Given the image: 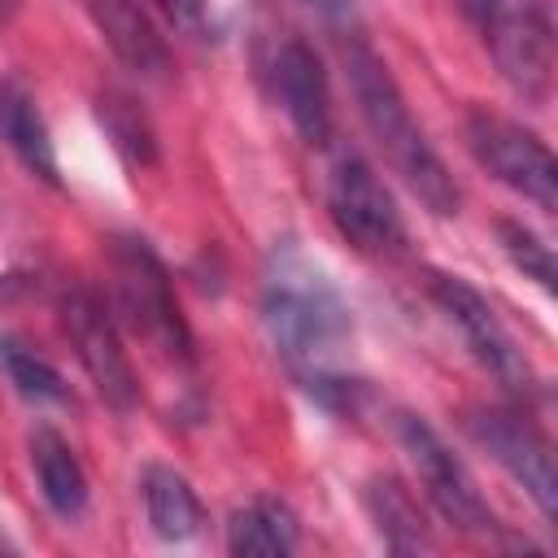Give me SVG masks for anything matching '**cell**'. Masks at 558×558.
<instances>
[{
  "label": "cell",
  "mask_w": 558,
  "mask_h": 558,
  "mask_svg": "<svg viewBox=\"0 0 558 558\" xmlns=\"http://www.w3.org/2000/svg\"><path fill=\"white\" fill-rule=\"evenodd\" d=\"M362 506L375 523V532L384 536V545L392 554H418L432 549V527L414 501V493L397 480V475H371L362 488Z\"/></svg>",
  "instance_id": "13"
},
{
  "label": "cell",
  "mask_w": 558,
  "mask_h": 558,
  "mask_svg": "<svg viewBox=\"0 0 558 558\" xmlns=\"http://www.w3.org/2000/svg\"><path fill=\"white\" fill-rule=\"evenodd\" d=\"M270 83H275V100L288 113L292 131L305 144H327L331 140V92H327V70L318 52L305 39H283L270 61Z\"/></svg>",
  "instance_id": "11"
},
{
  "label": "cell",
  "mask_w": 558,
  "mask_h": 558,
  "mask_svg": "<svg viewBox=\"0 0 558 558\" xmlns=\"http://www.w3.org/2000/svg\"><path fill=\"white\" fill-rule=\"evenodd\" d=\"M109 283H113V310L118 318L148 340L157 353H166L179 366L196 362V340L192 327L179 310L174 296V279L161 266V257L148 248V240L140 235H113L109 240Z\"/></svg>",
  "instance_id": "3"
},
{
  "label": "cell",
  "mask_w": 558,
  "mask_h": 558,
  "mask_svg": "<svg viewBox=\"0 0 558 558\" xmlns=\"http://www.w3.org/2000/svg\"><path fill=\"white\" fill-rule=\"evenodd\" d=\"M497 74L527 105H545L554 92V22L541 0H462Z\"/></svg>",
  "instance_id": "4"
},
{
  "label": "cell",
  "mask_w": 558,
  "mask_h": 558,
  "mask_svg": "<svg viewBox=\"0 0 558 558\" xmlns=\"http://www.w3.org/2000/svg\"><path fill=\"white\" fill-rule=\"evenodd\" d=\"M392 427H397V440H401V449H405L427 501L440 510V519L453 532H466V536H480V541L501 536V523H497L488 497L480 493V484L466 471V462L445 445V436L418 414H397Z\"/></svg>",
  "instance_id": "5"
},
{
  "label": "cell",
  "mask_w": 558,
  "mask_h": 558,
  "mask_svg": "<svg viewBox=\"0 0 558 558\" xmlns=\"http://www.w3.org/2000/svg\"><path fill=\"white\" fill-rule=\"evenodd\" d=\"M462 427L532 497V506L541 510V519H554L558 480H554V445H549V436L523 410H506V405L466 410Z\"/></svg>",
  "instance_id": "9"
},
{
  "label": "cell",
  "mask_w": 558,
  "mask_h": 558,
  "mask_svg": "<svg viewBox=\"0 0 558 558\" xmlns=\"http://www.w3.org/2000/svg\"><path fill=\"white\" fill-rule=\"evenodd\" d=\"M0 554H17V545L9 541V532H4V527H0Z\"/></svg>",
  "instance_id": "22"
},
{
  "label": "cell",
  "mask_w": 558,
  "mask_h": 558,
  "mask_svg": "<svg viewBox=\"0 0 558 558\" xmlns=\"http://www.w3.org/2000/svg\"><path fill=\"white\" fill-rule=\"evenodd\" d=\"M61 323H65L74 349H78L83 371L92 375L96 392L105 397V405H113L118 414L135 410L140 384H135V366H131V357L122 349L118 318L109 314V305L87 288H70L61 296Z\"/></svg>",
  "instance_id": "10"
},
{
  "label": "cell",
  "mask_w": 558,
  "mask_h": 558,
  "mask_svg": "<svg viewBox=\"0 0 558 558\" xmlns=\"http://www.w3.org/2000/svg\"><path fill=\"white\" fill-rule=\"evenodd\" d=\"M262 323L283 366L331 410H349L357 379L340 371V353L353 336L349 305L327 270L296 244H279L262 279Z\"/></svg>",
  "instance_id": "1"
},
{
  "label": "cell",
  "mask_w": 558,
  "mask_h": 558,
  "mask_svg": "<svg viewBox=\"0 0 558 558\" xmlns=\"http://www.w3.org/2000/svg\"><path fill=\"white\" fill-rule=\"evenodd\" d=\"M327 214L336 231L366 257H392L405 244V222L384 179L357 153H340L327 174Z\"/></svg>",
  "instance_id": "8"
},
{
  "label": "cell",
  "mask_w": 558,
  "mask_h": 558,
  "mask_svg": "<svg viewBox=\"0 0 558 558\" xmlns=\"http://www.w3.org/2000/svg\"><path fill=\"white\" fill-rule=\"evenodd\" d=\"M497 244H501V253L510 257V266H514L523 279H532L541 292H554V288H558L554 248H549L532 227L506 218V222H497Z\"/></svg>",
  "instance_id": "19"
},
{
  "label": "cell",
  "mask_w": 558,
  "mask_h": 558,
  "mask_svg": "<svg viewBox=\"0 0 558 558\" xmlns=\"http://www.w3.org/2000/svg\"><path fill=\"white\" fill-rule=\"evenodd\" d=\"M179 31H187V35H196V31H205V13H209V0H153Z\"/></svg>",
  "instance_id": "20"
},
{
  "label": "cell",
  "mask_w": 558,
  "mask_h": 558,
  "mask_svg": "<svg viewBox=\"0 0 558 558\" xmlns=\"http://www.w3.org/2000/svg\"><path fill=\"white\" fill-rule=\"evenodd\" d=\"M92 13L105 31V39L113 44V52L144 70V74H157L166 65V48H161V35L153 31L148 13L135 4V0H92Z\"/></svg>",
  "instance_id": "17"
},
{
  "label": "cell",
  "mask_w": 558,
  "mask_h": 558,
  "mask_svg": "<svg viewBox=\"0 0 558 558\" xmlns=\"http://www.w3.org/2000/svg\"><path fill=\"white\" fill-rule=\"evenodd\" d=\"M144 510L161 541H192L205 527V510L196 488L174 466H148L144 471Z\"/></svg>",
  "instance_id": "15"
},
{
  "label": "cell",
  "mask_w": 558,
  "mask_h": 558,
  "mask_svg": "<svg viewBox=\"0 0 558 558\" xmlns=\"http://www.w3.org/2000/svg\"><path fill=\"white\" fill-rule=\"evenodd\" d=\"M466 148L480 161V170H488L501 187L519 192L541 214H554V205H558V161H554L549 144L536 131H527L514 118H501V113H488V109H471Z\"/></svg>",
  "instance_id": "6"
},
{
  "label": "cell",
  "mask_w": 558,
  "mask_h": 558,
  "mask_svg": "<svg viewBox=\"0 0 558 558\" xmlns=\"http://www.w3.org/2000/svg\"><path fill=\"white\" fill-rule=\"evenodd\" d=\"M22 9V0H0V17H13Z\"/></svg>",
  "instance_id": "21"
},
{
  "label": "cell",
  "mask_w": 558,
  "mask_h": 558,
  "mask_svg": "<svg viewBox=\"0 0 558 558\" xmlns=\"http://www.w3.org/2000/svg\"><path fill=\"white\" fill-rule=\"evenodd\" d=\"M427 296L440 305V314L458 327V336L466 340L471 357L519 401H532L536 397V375H532V362L523 357V349L514 344V336L506 331V323L497 318V310L458 275H440L432 270L427 275Z\"/></svg>",
  "instance_id": "7"
},
{
  "label": "cell",
  "mask_w": 558,
  "mask_h": 558,
  "mask_svg": "<svg viewBox=\"0 0 558 558\" xmlns=\"http://www.w3.org/2000/svg\"><path fill=\"white\" fill-rule=\"evenodd\" d=\"M0 140L17 153V161H22L31 174H39L44 183H57L52 135H48V126H44L35 100H31L22 87L4 83V78H0Z\"/></svg>",
  "instance_id": "16"
},
{
  "label": "cell",
  "mask_w": 558,
  "mask_h": 558,
  "mask_svg": "<svg viewBox=\"0 0 558 558\" xmlns=\"http://www.w3.org/2000/svg\"><path fill=\"white\" fill-rule=\"evenodd\" d=\"M0 366H4L9 384H13L26 401H35V405H57V401L70 397L61 371H57L44 353H35L31 344H22L17 336H0Z\"/></svg>",
  "instance_id": "18"
},
{
  "label": "cell",
  "mask_w": 558,
  "mask_h": 558,
  "mask_svg": "<svg viewBox=\"0 0 558 558\" xmlns=\"http://www.w3.org/2000/svg\"><path fill=\"white\" fill-rule=\"evenodd\" d=\"M31 471H35V484H39V497L48 501V510L57 519H78L87 510V471L78 462V453L70 449V440L52 427H35L31 432Z\"/></svg>",
  "instance_id": "12"
},
{
  "label": "cell",
  "mask_w": 558,
  "mask_h": 558,
  "mask_svg": "<svg viewBox=\"0 0 558 558\" xmlns=\"http://www.w3.org/2000/svg\"><path fill=\"white\" fill-rule=\"evenodd\" d=\"M340 61H344V78L353 87L357 113L375 140V148L384 153V161L392 166V174L418 196V205L436 218H453L462 209V192L449 174V166L440 161V153L427 144L423 126L414 122L388 61L371 48V39L362 31H340Z\"/></svg>",
  "instance_id": "2"
},
{
  "label": "cell",
  "mask_w": 558,
  "mask_h": 558,
  "mask_svg": "<svg viewBox=\"0 0 558 558\" xmlns=\"http://www.w3.org/2000/svg\"><path fill=\"white\" fill-rule=\"evenodd\" d=\"M301 545V523L279 497H253L227 523V549L240 558H288Z\"/></svg>",
  "instance_id": "14"
}]
</instances>
